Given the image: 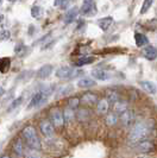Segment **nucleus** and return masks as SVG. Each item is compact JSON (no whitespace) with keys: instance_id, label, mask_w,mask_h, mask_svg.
Segmentation results:
<instances>
[{"instance_id":"nucleus-12","label":"nucleus","mask_w":157,"mask_h":158,"mask_svg":"<svg viewBox=\"0 0 157 158\" xmlns=\"http://www.w3.org/2000/svg\"><path fill=\"white\" fill-rule=\"evenodd\" d=\"M143 55L146 60L154 61L157 58V49L152 45H146L145 48H143Z\"/></svg>"},{"instance_id":"nucleus-21","label":"nucleus","mask_w":157,"mask_h":158,"mask_svg":"<svg viewBox=\"0 0 157 158\" xmlns=\"http://www.w3.org/2000/svg\"><path fill=\"white\" fill-rule=\"evenodd\" d=\"M12 150H13V152L16 153L17 156H23L24 153V144L23 142L18 138V139H16L15 140V143H13V145H12Z\"/></svg>"},{"instance_id":"nucleus-5","label":"nucleus","mask_w":157,"mask_h":158,"mask_svg":"<svg viewBox=\"0 0 157 158\" xmlns=\"http://www.w3.org/2000/svg\"><path fill=\"white\" fill-rule=\"evenodd\" d=\"M39 130H40L42 135H44L45 138H51V137H54V135H55V127L51 124V121L48 120V119H44V120L40 121Z\"/></svg>"},{"instance_id":"nucleus-36","label":"nucleus","mask_w":157,"mask_h":158,"mask_svg":"<svg viewBox=\"0 0 157 158\" xmlns=\"http://www.w3.org/2000/svg\"><path fill=\"white\" fill-rule=\"evenodd\" d=\"M0 158H11V157H10V156H6V155H5V156H1Z\"/></svg>"},{"instance_id":"nucleus-33","label":"nucleus","mask_w":157,"mask_h":158,"mask_svg":"<svg viewBox=\"0 0 157 158\" xmlns=\"http://www.w3.org/2000/svg\"><path fill=\"white\" fill-rule=\"evenodd\" d=\"M25 158H42L40 157V155H39L37 151H30V152H28L26 153V156H25Z\"/></svg>"},{"instance_id":"nucleus-24","label":"nucleus","mask_w":157,"mask_h":158,"mask_svg":"<svg viewBox=\"0 0 157 158\" xmlns=\"http://www.w3.org/2000/svg\"><path fill=\"white\" fill-rule=\"evenodd\" d=\"M91 118V112L86 110V108H81L78 112V119L80 121H87L88 119Z\"/></svg>"},{"instance_id":"nucleus-3","label":"nucleus","mask_w":157,"mask_h":158,"mask_svg":"<svg viewBox=\"0 0 157 158\" xmlns=\"http://www.w3.org/2000/svg\"><path fill=\"white\" fill-rule=\"evenodd\" d=\"M53 93V87L50 86H44V87L40 88V90L37 92L36 94L32 96L31 101L29 103L28 108H33V107H37V106H40L43 102L47 101V99L50 96V94Z\"/></svg>"},{"instance_id":"nucleus-30","label":"nucleus","mask_w":157,"mask_h":158,"mask_svg":"<svg viewBox=\"0 0 157 158\" xmlns=\"http://www.w3.org/2000/svg\"><path fill=\"white\" fill-rule=\"evenodd\" d=\"M152 4H154V1H151V0H145V1L143 2V6H142V8H141V15L146 13V12L149 11V8L152 6Z\"/></svg>"},{"instance_id":"nucleus-15","label":"nucleus","mask_w":157,"mask_h":158,"mask_svg":"<svg viewBox=\"0 0 157 158\" xmlns=\"http://www.w3.org/2000/svg\"><path fill=\"white\" fill-rule=\"evenodd\" d=\"M118 121H119V115L116 114L114 112L112 111L111 113H107L106 115H105V123H106V125L107 126H116L118 124Z\"/></svg>"},{"instance_id":"nucleus-1","label":"nucleus","mask_w":157,"mask_h":158,"mask_svg":"<svg viewBox=\"0 0 157 158\" xmlns=\"http://www.w3.org/2000/svg\"><path fill=\"white\" fill-rule=\"evenodd\" d=\"M150 135V127L148 126V124L145 123H138L134 124L130 133L127 135V142L130 145H136L142 140H145L148 138V135Z\"/></svg>"},{"instance_id":"nucleus-11","label":"nucleus","mask_w":157,"mask_h":158,"mask_svg":"<svg viewBox=\"0 0 157 158\" xmlns=\"http://www.w3.org/2000/svg\"><path fill=\"white\" fill-rule=\"evenodd\" d=\"M53 71H54V67L51 64L42 65L38 70H37V77L38 79H47L49 75H51Z\"/></svg>"},{"instance_id":"nucleus-27","label":"nucleus","mask_w":157,"mask_h":158,"mask_svg":"<svg viewBox=\"0 0 157 158\" xmlns=\"http://www.w3.org/2000/svg\"><path fill=\"white\" fill-rule=\"evenodd\" d=\"M78 105H80V99L76 98V96H73L68 100V108H70V110L78 108Z\"/></svg>"},{"instance_id":"nucleus-25","label":"nucleus","mask_w":157,"mask_h":158,"mask_svg":"<svg viewBox=\"0 0 157 158\" xmlns=\"http://www.w3.org/2000/svg\"><path fill=\"white\" fill-rule=\"evenodd\" d=\"M63 117H64V123H70L75 119V113H73V110L70 108H66L63 112Z\"/></svg>"},{"instance_id":"nucleus-8","label":"nucleus","mask_w":157,"mask_h":158,"mask_svg":"<svg viewBox=\"0 0 157 158\" xmlns=\"http://www.w3.org/2000/svg\"><path fill=\"white\" fill-rule=\"evenodd\" d=\"M120 121L123 124V126L129 127V126H132L134 123V112L132 110H127L126 112H124L120 117Z\"/></svg>"},{"instance_id":"nucleus-23","label":"nucleus","mask_w":157,"mask_h":158,"mask_svg":"<svg viewBox=\"0 0 157 158\" xmlns=\"http://www.w3.org/2000/svg\"><path fill=\"white\" fill-rule=\"evenodd\" d=\"M107 96H106V99H107V101L110 103H117L118 101H120V95L118 94L117 92H112V90H108L107 92Z\"/></svg>"},{"instance_id":"nucleus-10","label":"nucleus","mask_w":157,"mask_h":158,"mask_svg":"<svg viewBox=\"0 0 157 158\" xmlns=\"http://www.w3.org/2000/svg\"><path fill=\"white\" fill-rule=\"evenodd\" d=\"M110 110V102L107 99H100L96 103V113L100 115H106Z\"/></svg>"},{"instance_id":"nucleus-38","label":"nucleus","mask_w":157,"mask_h":158,"mask_svg":"<svg viewBox=\"0 0 157 158\" xmlns=\"http://www.w3.org/2000/svg\"><path fill=\"white\" fill-rule=\"evenodd\" d=\"M1 19H2V16H0V22H1Z\"/></svg>"},{"instance_id":"nucleus-14","label":"nucleus","mask_w":157,"mask_h":158,"mask_svg":"<svg viewBox=\"0 0 157 158\" xmlns=\"http://www.w3.org/2000/svg\"><path fill=\"white\" fill-rule=\"evenodd\" d=\"M92 75L95 80H99V81H106L111 77L110 73L104 70V69H95V70L92 71Z\"/></svg>"},{"instance_id":"nucleus-29","label":"nucleus","mask_w":157,"mask_h":158,"mask_svg":"<svg viewBox=\"0 0 157 158\" xmlns=\"http://www.w3.org/2000/svg\"><path fill=\"white\" fill-rule=\"evenodd\" d=\"M42 13H43V11H42V7L40 6H33L31 8V16L33 18H36V19H38L42 17Z\"/></svg>"},{"instance_id":"nucleus-7","label":"nucleus","mask_w":157,"mask_h":158,"mask_svg":"<svg viewBox=\"0 0 157 158\" xmlns=\"http://www.w3.org/2000/svg\"><path fill=\"white\" fill-rule=\"evenodd\" d=\"M80 12L83 15V16H92L96 13V8H95V2L94 1H91V0H86L82 2V6Z\"/></svg>"},{"instance_id":"nucleus-13","label":"nucleus","mask_w":157,"mask_h":158,"mask_svg":"<svg viewBox=\"0 0 157 158\" xmlns=\"http://www.w3.org/2000/svg\"><path fill=\"white\" fill-rule=\"evenodd\" d=\"M139 85H141V87L143 88L145 92H148L149 94H152V95L157 94V87L154 82H151V81H141Z\"/></svg>"},{"instance_id":"nucleus-4","label":"nucleus","mask_w":157,"mask_h":158,"mask_svg":"<svg viewBox=\"0 0 157 158\" xmlns=\"http://www.w3.org/2000/svg\"><path fill=\"white\" fill-rule=\"evenodd\" d=\"M50 121L56 128H61L64 125V117L63 112L60 108H53L50 111Z\"/></svg>"},{"instance_id":"nucleus-16","label":"nucleus","mask_w":157,"mask_h":158,"mask_svg":"<svg viewBox=\"0 0 157 158\" xmlns=\"http://www.w3.org/2000/svg\"><path fill=\"white\" fill-rule=\"evenodd\" d=\"M112 24H113V18L110 16L101 18V19L98 20V25H99V27L101 29L102 31H107L111 26H112Z\"/></svg>"},{"instance_id":"nucleus-19","label":"nucleus","mask_w":157,"mask_h":158,"mask_svg":"<svg viewBox=\"0 0 157 158\" xmlns=\"http://www.w3.org/2000/svg\"><path fill=\"white\" fill-rule=\"evenodd\" d=\"M81 100H82V102L86 103V105H94V103H98V96L94 94V93H86V94H83L81 96Z\"/></svg>"},{"instance_id":"nucleus-31","label":"nucleus","mask_w":157,"mask_h":158,"mask_svg":"<svg viewBox=\"0 0 157 158\" xmlns=\"http://www.w3.org/2000/svg\"><path fill=\"white\" fill-rule=\"evenodd\" d=\"M69 1H55L54 2V5L55 6H57V7H60L61 10H66V8L69 6Z\"/></svg>"},{"instance_id":"nucleus-35","label":"nucleus","mask_w":157,"mask_h":158,"mask_svg":"<svg viewBox=\"0 0 157 158\" xmlns=\"http://www.w3.org/2000/svg\"><path fill=\"white\" fill-rule=\"evenodd\" d=\"M4 93H5V90H4V88L2 87H0V98L4 95Z\"/></svg>"},{"instance_id":"nucleus-22","label":"nucleus","mask_w":157,"mask_h":158,"mask_svg":"<svg viewBox=\"0 0 157 158\" xmlns=\"http://www.w3.org/2000/svg\"><path fill=\"white\" fill-rule=\"evenodd\" d=\"M78 86L80 88H91L95 86V81L91 77H82L81 80H78Z\"/></svg>"},{"instance_id":"nucleus-34","label":"nucleus","mask_w":157,"mask_h":158,"mask_svg":"<svg viewBox=\"0 0 157 158\" xmlns=\"http://www.w3.org/2000/svg\"><path fill=\"white\" fill-rule=\"evenodd\" d=\"M20 102H22V96H20V98H18L17 100H15V101L12 102V105H11V107H10L8 110H10V111H11V110H13V108H15V107H17V106H18V105H19Z\"/></svg>"},{"instance_id":"nucleus-17","label":"nucleus","mask_w":157,"mask_h":158,"mask_svg":"<svg viewBox=\"0 0 157 158\" xmlns=\"http://www.w3.org/2000/svg\"><path fill=\"white\" fill-rule=\"evenodd\" d=\"M134 42L138 48H145V45L149 44V40L146 38V36L143 33H139V32L134 33Z\"/></svg>"},{"instance_id":"nucleus-26","label":"nucleus","mask_w":157,"mask_h":158,"mask_svg":"<svg viewBox=\"0 0 157 158\" xmlns=\"http://www.w3.org/2000/svg\"><path fill=\"white\" fill-rule=\"evenodd\" d=\"M92 62H94V58H93V57H91V56H85V57L80 58L78 62H76V65H78V67H82V65H86V64H89V63H92Z\"/></svg>"},{"instance_id":"nucleus-28","label":"nucleus","mask_w":157,"mask_h":158,"mask_svg":"<svg viewBox=\"0 0 157 158\" xmlns=\"http://www.w3.org/2000/svg\"><path fill=\"white\" fill-rule=\"evenodd\" d=\"M10 58H0V71L1 73H5L10 68Z\"/></svg>"},{"instance_id":"nucleus-20","label":"nucleus","mask_w":157,"mask_h":158,"mask_svg":"<svg viewBox=\"0 0 157 158\" xmlns=\"http://www.w3.org/2000/svg\"><path fill=\"white\" fill-rule=\"evenodd\" d=\"M78 13V10L76 7H73V8H70L69 11H67V13H66V16H64V23L66 24L73 23V22L76 19Z\"/></svg>"},{"instance_id":"nucleus-6","label":"nucleus","mask_w":157,"mask_h":158,"mask_svg":"<svg viewBox=\"0 0 157 158\" xmlns=\"http://www.w3.org/2000/svg\"><path fill=\"white\" fill-rule=\"evenodd\" d=\"M134 150L136 152H139V153H149V152H152L155 150V145L151 140L145 139V140H142L138 144L134 145Z\"/></svg>"},{"instance_id":"nucleus-18","label":"nucleus","mask_w":157,"mask_h":158,"mask_svg":"<svg viewBox=\"0 0 157 158\" xmlns=\"http://www.w3.org/2000/svg\"><path fill=\"white\" fill-rule=\"evenodd\" d=\"M129 110V103L126 102V101H118L117 103H114V106H113V112L118 114L119 117Z\"/></svg>"},{"instance_id":"nucleus-2","label":"nucleus","mask_w":157,"mask_h":158,"mask_svg":"<svg viewBox=\"0 0 157 158\" xmlns=\"http://www.w3.org/2000/svg\"><path fill=\"white\" fill-rule=\"evenodd\" d=\"M22 135L25 139L26 144L31 148L32 150L38 151L42 149V143L39 140L38 135H37V132H36V128L31 125L29 126H25L22 131Z\"/></svg>"},{"instance_id":"nucleus-32","label":"nucleus","mask_w":157,"mask_h":158,"mask_svg":"<svg viewBox=\"0 0 157 158\" xmlns=\"http://www.w3.org/2000/svg\"><path fill=\"white\" fill-rule=\"evenodd\" d=\"M11 37V32L7 30H4V31L0 32V40H7Z\"/></svg>"},{"instance_id":"nucleus-9","label":"nucleus","mask_w":157,"mask_h":158,"mask_svg":"<svg viewBox=\"0 0 157 158\" xmlns=\"http://www.w3.org/2000/svg\"><path fill=\"white\" fill-rule=\"evenodd\" d=\"M75 70L70 68V67H60L57 70H56V77L58 79H69L74 75Z\"/></svg>"},{"instance_id":"nucleus-37","label":"nucleus","mask_w":157,"mask_h":158,"mask_svg":"<svg viewBox=\"0 0 157 158\" xmlns=\"http://www.w3.org/2000/svg\"><path fill=\"white\" fill-rule=\"evenodd\" d=\"M138 158H150V157H148V156H141V157H138Z\"/></svg>"}]
</instances>
